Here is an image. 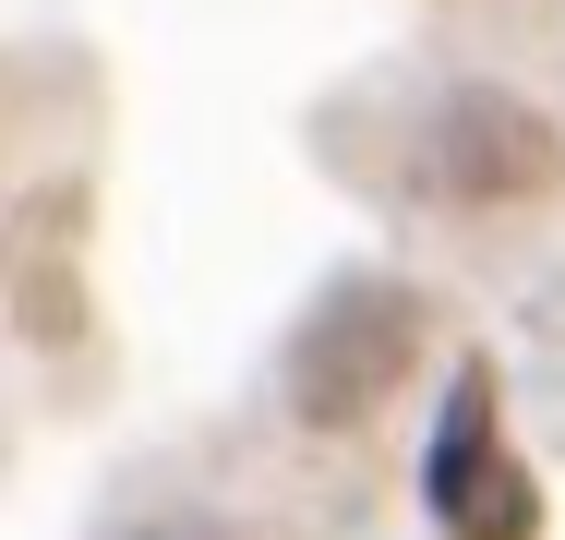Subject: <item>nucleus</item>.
<instances>
[{
	"label": "nucleus",
	"instance_id": "1",
	"mask_svg": "<svg viewBox=\"0 0 565 540\" xmlns=\"http://www.w3.org/2000/svg\"><path fill=\"white\" fill-rule=\"evenodd\" d=\"M422 505H434L457 540H542V493H530L518 444L493 421V372H469L446 397V432H434V456H422Z\"/></svg>",
	"mask_w": 565,
	"mask_h": 540
},
{
	"label": "nucleus",
	"instance_id": "2",
	"mask_svg": "<svg viewBox=\"0 0 565 540\" xmlns=\"http://www.w3.org/2000/svg\"><path fill=\"white\" fill-rule=\"evenodd\" d=\"M409 289H373V277H361V289H338V301H326V313L301 324V348H289V409H301V421H361V409H373V397H385V385H397V360H409Z\"/></svg>",
	"mask_w": 565,
	"mask_h": 540
},
{
	"label": "nucleus",
	"instance_id": "3",
	"mask_svg": "<svg viewBox=\"0 0 565 540\" xmlns=\"http://www.w3.org/2000/svg\"><path fill=\"white\" fill-rule=\"evenodd\" d=\"M565 169V132L518 97H446L434 108V181L457 205H505V193H542Z\"/></svg>",
	"mask_w": 565,
	"mask_h": 540
},
{
	"label": "nucleus",
	"instance_id": "4",
	"mask_svg": "<svg viewBox=\"0 0 565 540\" xmlns=\"http://www.w3.org/2000/svg\"><path fill=\"white\" fill-rule=\"evenodd\" d=\"M120 540H217V529H120Z\"/></svg>",
	"mask_w": 565,
	"mask_h": 540
}]
</instances>
